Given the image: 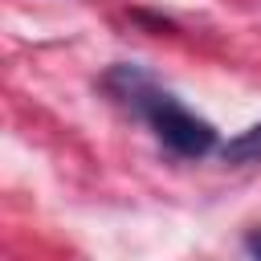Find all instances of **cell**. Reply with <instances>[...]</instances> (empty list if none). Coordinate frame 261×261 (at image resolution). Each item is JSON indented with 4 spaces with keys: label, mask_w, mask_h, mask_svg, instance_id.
Returning a JSON list of instances; mask_svg holds the SVG:
<instances>
[{
    "label": "cell",
    "mask_w": 261,
    "mask_h": 261,
    "mask_svg": "<svg viewBox=\"0 0 261 261\" xmlns=\"http://www.w3.org/2000/svg\"><path fill=\"white\" fill-rule=\"evenodd\" d=\"M98 90L122 106L130 118L147 122L151 135L159 139L163 151H171L175 159H204L220 147L216 126L208 118H200L196 110H188L171 90H163L143 65L135 61H118L98 77Z\"/></svg>",
    "instance_id": "1"
},
{
    "label": "cell",
    "mask_w": 261,
    "mask_h": 261,
    "mask_svg": "<svg viewBox=\"0 0 261 261\" xmlns=\"http://www.w3.org/2000/svg\"><path fill=\"white\" fill-rule=\"evenodd\" d=\"M216 151H220V159H224V163H232V167L261 163V122H253L249 130L232 135V139H228V143H220Z\"/></svg>",
    "instance_id": "2"
},
{
    "label": "cell",
    "mask_w": 261,
    "mask_h": 261,
    "mask_svg": "<svg viewBox=\"0 0 261 261\" xmlns=\"http://www.w3.org/2000/svg\"><path fill=\"white\" fill-rule=\"evenodd\" d=\"M241 245H245V253H249V257H261V228H249Z\"/></svg>",
    "instance_id": "3"
}]
</instances>
